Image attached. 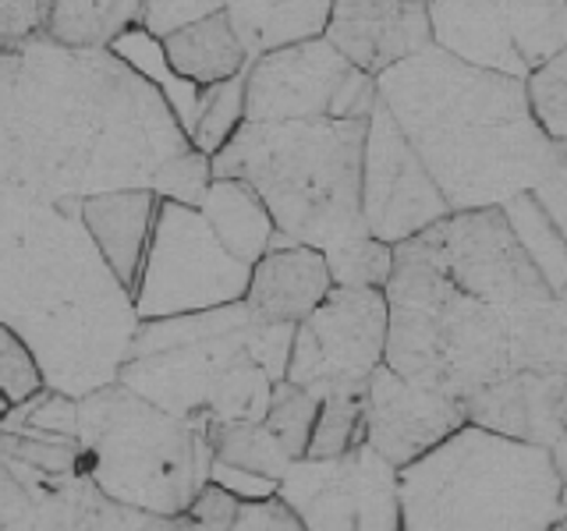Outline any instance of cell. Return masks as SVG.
<instances>
[{
  "label": "cell",
  "instance_id": "44dd1931",
  "mask_svg": "<svg viewBox=\"0 0 567 531\" xmlns=\"http://www.w3.org/2000/svg\"><path fill=\"white\" fill-rule=\"evenodd\" d=\"M220 11L252 61L259 53L323 35L330 0H224Z\"/></svg>",
  "mask_w": 567,
  "mask_h": 531
},
{
  "label": "cell",
  "instance_id": "ffe728a7",
  "mask_svg": "<svg viewBox=\"0 0 567 531\" xmlns=\"http://www.w3.org/2000/svg\"><path fill=\"white\" fill-rule=\"evenodd\" d=\"M156 202L159 199L150 188H124L79 199V220L85 235L93 238L100 259L111 266V273L124 283L128 294L135 288L142 252H146Z\"/></svg>",
  "mask_w": 567,
  "mask_h": 531
},
{
  "label": "cell",
  "instance_id": "9a60e30c",
  "mask_svg": "<svg viewBox=\"0 0 567 531\" xmlns=\"http://www.w3.org/2000/svg\"><path fill=\"white\" fill-rule=\"evenodd\" d=\"M150 521L85 475H47L0 454V531H146Z\"/></svg>",
  "mask_w": 567,
  "mask_h": 531
},
{
  "label": "cell",
  "instance_id": "4dcf8cb0",
  "mask_svg": "<svg viewBox=\"0 0 567 531\" xmlns=\"http://www.w3.org/2000/svg\"><path fill=\"white\" fill-rule=\"evenodd\" d=\"M522 85L532 121L539 124L549 142L567 146V50L528 71Z\"/></svg>",
  "mask_w": 567,
  "mask_h": 531
},
{
  "label": "cell",
  "instance_id": "484cf974",
  "mask_svg": "<svg viewBox=\"0 0 567 531\" xmlns=\"http://www.w3.org/2000/svg\"><path fill=\"white\" fill-rule=\"evenodd\" d=\"M213 468L245 471L262 482H280L291 468V457L262 421H206Z\"/></svg>",
  "mask_w": 567,
  "mask_h": 531
},
{
  "label": "cell",
  "instance_id": "7402d4cb",
  "mask_svg": "<svg viewBox=\"0 0 567 531\" xmlns=\"http://www.w3.org/2000/svg\"><path fill=\"white\" fill-rule=\"evenodd\" d=\"M159 50H164V58L177 79L199 88L235 79L248 67V53L238 43L224 11H213L185 29H174L171 35L159 40Z\"/></svg>",
  "mask_w": 567,
  "mask_h": 531
},
{
  "label": "cell",
  "instance_id": "4fadbf2b",
  "mask_svg": "<svg viewBox=\"0 0 567 531\" xmlns=\"http://www.w3.org/2000/svg\"><path fill=\"white\" fill-rule=\"evenodd\" d=\"M359 209L365 235L390 248L451 217L447 199L433 185V177L425 174L422 159L408 146V138L380 100L365 121Z\"/></svg>",
  "mask_w": 567,
  "mask_h": 531
},
{
  "label": "cell",
  "instance_id": "3957f363",
  "mask_svg": "<svg viewBox=\"0 0 567 531\" xmlns=\"http://www.w3.org/2000/svg\"><path fill=\"white\" fill-rule=\"evenodd\" d=\"M0 326L22 336L47 389L85 397L117 379L138 315L79 220V199H0Z\"/></svg>",
  "mask_w": 567,
  "mask_h": 531
},
{
  "label": "cell",
  "instance_id": "7c38bea8",
  "mask_svg": "<svg viewBox=\"0 0 567 531\" xmlns=\"http://www.w3.org/2000/svg\"><path fill=\"white\" fill-rule=\"evenodd\" d=\"M277 496L306 531H401L398 468L369 442L341 457L291 460Z\"/></svg>",
  "mask_w": 567,
  "mask_h": 531
},
{
  "label": "cell",
  "instance_id": "ab89813d",
  "mask_svg": "<svg viewBox=\"0 0 567 531\" xmlns=\"http://www.w3.org/2000/svg\"><path fill=\"white\" fill-rule=\"evenodd\" d=\"M209 482H217L230 496H238V500H262V496H274L277 492L274 482H262V478H252V475H245V471L213 468V465H209Z\"/></svg>",
  "mask_w": 567,
  "mask_h": 531
},
{
  "label": "cell",
  "instance_id": "74e56055",
  "mask_svg": "<svg viewBox=\"0 0 567 531\" xmlns=\"http://www.w3.org/2000/svg\"><path fill=\"white\" fill-rule=\"evenodd\" d=\"M230 531H306L301 521L288 510L280 496H262V500H241Z\"/></svg>",
  "mask_w": 567,
  "mask_h": 531
},
{
  "label": "cell",
  "instance_id": "277c9868",
  "mask_svg": "<svg viewBox=\"0 0 567 531\" xmlns=\"http://www.w3.org/2000/svg\"><path fill=\"white\" fill-rule=\"evenodd\" d=\"M383 365L401 379L465 397L514 372H567V298L511 305L447 280L408 238L390 252Z\"/></svg>",
  "mask_w": 567,
  "mask_h": 531
},
{
  "label": "cell",
  "instance_id": "ee69618b",
  "mask_svg": "<svg viewBox=\"0 0 567 531\" xmlns=\"http://www.w3.org/2000/svg\"><path fill=\"white\" fill-rule=\"evenodd\" d=\"M4 412H8V404H4V400H0V415H4Z\"/></svg>",
  "mask_w": 567,
  "mask_h": 531
},
{
  "label": "cell",
  "instance_id": "9c48e42d",
  "mask_svg": "<svg viewBox=\"0 0 567 531\" xmlns=\"http://www.w3.org/2000/svg\"><path fill=\"white\" fill-rule=\"evenodd\" d=\"M248 270L213 238L203 212L177 202H156L153 230L132 288L138 323L192 315L241 301Z\"/></svg>",
  "mask_w": 567,
  "mask_h": 531
},
{
  "label": "cell",
  "instance_id": "cb8c5ba5",
  "mask_svg": "<svg viewBox=\"0 0 567 531\" xmlns=\"http://www.w3.org/2000/svg\"><path fill=\"white\" fill-rule=\"evenodd\" d=\"M142 0H35L40 35L58 46L103 50L114 35L138 25Z\"/></svg>",
  "mask_w": 567,
  "mask_h": 531
},
{
  "label": "cell",
  "instance_id": "d4e9b609",
  "mask_svg": "<svg viewBox=\"0 0 567 531\" xmlns=\"http://www.w3.org/2000/svg\"><path fill=\"white\" fill-rule=\"evenodd\" d=\"M365 383L369 379H333L309 386L316 394V421L306 457L323 460L359 447L365 421Z\"/></svg>",
  "mask_w": 567,
  "mask_h": 531
},
{
  "label": "cell",
  "instance_id": "52a82bcc",
  "mask_svg": "<svg viewBox=\"0 0 567 531\" xmlns=\"http://www.w3.org/2000/svg\"><path fill=\"white\" fill-rule=\"evenodd\" d=\"M401 531H546L564 521L554 454L461 425L398 471Z\"/></svg>",
  "mask_w": 567,
  "mask_h": 531
},
{
  "label": "cell",
  "instance_id": "5bb4252c",
  "mask_svg": "<svg viewBox=\"0 0 567 531\" xmlns=\"http://www.w3.org/2000/svg\"><path fill=\"white\" fill-rule=\"evenodd\" d=\"M386 298L380 288H330L291 333L284 379L298 386L369 379L383 365Z\"/></svg>",
  "mask_w": 567,
  "mask_h": 531
},
{
  "label": "cell",
  "instance_id": "83f0119b",
  "mask_svg": "<svg viewBox=\"0 0 567 531\" xmlns=\"http://www.w3.org/2000/svg\"><path fill=\"white\" fill-rule=\"evenodd\" d=\"M507 217L514 238L522 241L528 259L557 294H567V252H564V223L549 217V209L536 195H514L511 202L501 206Z\"/></svg>",
  "mask_w": 567,
  "mask_h": 531
},
{
  "label": "cell",
  "instance_id": "8fae6325",
  "mask_svg": "<svg viewBox=\"0 0 567 531\" xmlns=\"http://www.w3.org/2000/svg\"><path fill=\"white\" fill-rule=\"evenodd\" d=\"M377 79L354 71L323 35L280 46L245 67V121H365L377 106Z\"/></svg>",
  "mask_w": 567,
  "mask_h": 531
},
{
  "label": "cell",
  "instance_id": "7a4b0ae2",
  "mask_svg": "<svg viewBox=\"0 0 567 531\" xmlns=\"http://www.w3.org/2000/svg\"><path fill=\"white\" fill-rule=\"evenodd\" d=\"M377 96L451 212L504 206L528 191L564 223L567 146L532 121L522 79L425 46L383 71Z\"/></svg>",
  "mask_w": 567,
  "mask_h": 531
},
{
  "label": "cell",
  "instance_id": "d590c367",
  "mask_svg": "<svg viewBox=\"0 0 567 531\" xmlns=\"http://www.w3.org/2000/svg\"><path fill=\"white\" fill-rule=\"evenodd\" d=\"M43 389L40 365L22 344V336L11 333L8 326H0V400L8 407L29 400L32 394Z\"/></svg>",
  "mask_w": 567,
  "mask_h": 531
},
{
  "label": "cell",
  "instance_id": "b9f144b4",
  "mask_svg": "<svg viewBox=\"0 0 567 531\" xmlns=\"http://www.w3.org/2000/svg\"><path fill=\"white\" fill-rule=\"evenodd\" d=\"M146 531H159V518H153V521H150V528H146Z\"/></svg>",
  "mask_w": 567,
  "mask_h": 531
},
{
  "label": "cell",
  "instance_id": "60d3db41",
  "mask_svg": "<svg viewBox=\"0 0 567 531\" xmlns=\"http://www.w3.org/2000/svg\"><path fill=\"white\" fill-rule=\"evenodd\" d=\"M14 67H18V43L0 40V100L8 96V88L14 82Z\"/></svg>",
  "mask_w": 567,
  "mask_h": 531
},
{
  "label": "cell",
  "instance_id": "4316f807",
  "mask_svg": "<svg viewBox=\"0 0 567 531\" xmlns=\"http://www.w3.org/2000/svg\"><path fill=\"white\" fill-rule=\"evenodd\" d=\"M106 50H111L114 58H121L124 64L135 71V75H142L159 96H164V103L171 106L174 121L182 124V132L188 135L192 124H195V114H199L203 88L174 75L167 58H164V50H159L156 35H150L146 29H138V25H132V29H124L121 35H114Z\"/></svg>",
  "mask_w": 567,
  "mask_h": 531
},
{
  "label": "cell",
  "instance_id": "6da1fadb",
  "mask_svg": "<svg viewBox=\"0 0 567 531\" xmlns=\"http://www.w3.org/2000/svg\"><path fill=\"white\" fill-rule=\"evenodd\" d=\"M192 142L156 88L111 50L18 43L0 100V199L64 202L150 188Z\"/></svg>",
  "mask_w": 567,
  "mask_h": 531
},
{
  "label": "cell",
  "instance_id": "8d00e7d4",
  "mask_svg": "<svg viewBox=\"0 0 567 531\" xmlns=\"http://www.w3.org/2000/svg\"><path fill=\"white\" fill-rule=\"evenodd\" d=\"M220 8H224V0H142L138 29H146L156 40H164L174 29H185Z\"/></svg>",
  "mask_w": 567,
  "mask_h": 531
},
{
  "label": "cell",
  "instance_id": "ac0fdd59",
  "mask_svg": "<svg viewBox=\"0 0 567 531\" xmlns=\"http://www.w3.org/2000/svg\"><path fill=\"white\" fill-rule=\"evenodd\" d=\"M564 397L567 372H514L461 397L465 425L504 436L528 447L554 454L557 465L567 468L564 457Z\"/></svg>",
  "mask_w": 567,
  "mask_h": 531
},
{
  "label": "cell",
  "instance_id": "603a6c76",
  "mask_svg": "<svg viewBox=\"0 0 567 531\" xmlns=\"http://www.w3.org/2000/svg\"><path fill=\"white\" fill-rule=\"evenodd\" d=\"M199 212L213 230V238L245 266H252L277 238L274 220L259 202V195L245 181H235V177H213L199 202Z\"/></svg>",
  "mask_w": 567,
  "mask_h": 531
},
{
  "label": "cell",
  "instance_id": "30bf717a",
  "mask_svg": "<svg viewBox=\"0 0 567 531\" xmlns=\"http://www.w3.org/2000/svg\"><path fill=\"white\" fill-rule=\"evenodd\" d=\"M425 14L433 46L507 79L567 50V0H425Z\"/></svg>",
  "mask_w": 567,
  "mask_h": 531
},
{
  "label": "cell",
  "instance_id": "d6a6232c",
  "mask_svg": "<svg viewBox=\"0 0 567 531\" xmlns=\"http://www.w3.org/2000/svg\"><path fill=\"white\" fill-rule=\"evenodd\" d=\"M209 181H213L209 156H203L199 149L188 146V149L174 153L171 159L159 164V170L153 174V181H150V191L156 195V199H164V202L199 209Z\"/></svg>",
  "mask_w": 567,
  "mask_h": 531
},
{
  "label": "cell",
  "instance_id": "e575fe53",
  "mask_svg": "<svg viewBox=\"0 0 567 531\" xmlns=\"http://www.w3.org/2000/svg\"><path fill=\"white\" fill-rule=\"evenodd\" d=\"M238 503H241L238 496H230L217 482H206L192 496V503L182 513L159 518V531H230Z\"/></svg>",
  "mask_w": 567,
  "mask_h": 531
},
{
  "label": "cell",
  "instance_id": "836d02e7",
  "mask_svg": "<svg viewBox=\"0 0 567 531\" xmlns=\"http://www.w3.org/2000/svg\"><path fill=\"white\" fill-rule=\"evenodd\" d=\"M390 252H394L390 244L365 238L354 248L330 256L327 270H330L333 288H380L383 291V283L390 277Z\"/></svg>",
  "mask_w": 567,
  "mask_h": 531
},
{
  "label": "cell",
  "instance_id": "ba28073f",
  "mask_svg": "<svg viewBox=\"0 0 567 531\" xmlns=\"http://www.w3.org/2000/svg\"><path fill=\"white\" fill-rule=\"evenodd\" d=\"M79 475L114 503L150 518H174L209 482L203 418H177L124 383L75 397Z\"/></svg>",
  "mask_w": 567,
  "mask_h": 531
},
{
  "label": "cell",
  "instance_id": "8992f818",
  "mask_svg": "<svg viewBox=\"0 0 567 531\" xmlns=\"http://www.w3.org/2000/svg\"><path fill=\"white\" fill-rule=\"evenodd\" d=\"M365 121H241L209 167L259 195L277 238L330 259L369 238L359 209Z\"/></svg>",
  "mask_w": 567,
  "mask_h": 531
},
{
  "label": "cell",
  "instance_id": "e0dca14e",
  "mask_svg": "<svg viewBox=\"0 0 567 531\" xmlns=\"http://www.w3.org/2000/svg\"><path fill=\"white\" fill-rule=\"evenodd\" d=\"M323 40L369 79L433 46L425 0H330Z\"/></svg>",
  "mask_w": 567,
  "mask_h": 531
},
{
  "label": "cell",
  "instance_id": "2e32d148",
  "mask_svg": "<svg viewBox=\"0 0 567 531\" xmlns=\"http://www.w3.org/2000/svg\"><path fill=\"white\" fill-rule=\"evenodd\" d=\"M461 425H465V407L457 397L408 383L386 365L369 372L362 442H369L398 471L440 447Z\"/></svg>",
  "mask_w": 567,
  "mask_h": 531
},
{
  "label": "cell",
  "instance_id": "f1b7e54d",
  "mask_svg": "<svg viewBox=\"0 0 567 531\" xmlns=\"http://www.w3.org/2000/svg\"><path fill=\"white\" fill-rule=\"evenodd\" d=\"M245 121V71L227 82L206 85L199 96V114L188 132L192 149H199L203 156H213L224 142L238 132V124Z\"/></svg>",
  "mask_w": 567,
  "mask_h": 531
},
{
  "label": "cell",
  "instance_id": "5b68a950",
  "mask_svg": "<svg viewBox=\"0 0 567 531\" xmlns=\"http://www.w3.org/2000/svg\"><path fill=\"white\" fill-rule=\"evenodd\" d=\"M291 333L295 326L256 323L241 301L146 319L117 383L177 418L262 421L270 389L288 368Z\"/></svg>",
  "mask_w": 567,
  "mask_h": 531
},
{
  "label": "cell",
  "instance_id": "f35d334b",
  "mask_svg": "<svg viewBox=\"0 0 567 531\" xmlns=\"http://www.w3.org/2000/svg\"><path fill=\"white\" fill-rule=\"evenodd\" d=\"M32 35H40L35 0H0V40L25 43Z\"/></svg>",
  "mask_w": 567,
  "mask_h": 531
},
{
  "label": "cell",
  "instance_id": "7bdbcfd3",
  "mask_svg": "<svg viewBox=\"0 0 567 531\" xmlns=\"http://www.w3.org/2000/svg\"><path fill=\"white\" fill-rule=\"evenodd\" d=\"M546 531H564V521H557V524H549Z\"/></svg>",
  "mask_w": 567,
  "mask_h": 531
},
{
  "label": "cell",
  "instance_id": "f546056e",
  "mask_svg": "<svg viewBox=\"0 0 567 531\" xmlns=\"http://www.w3.org/2000/svg\"><path fill=\"white\" fill-rule=\"evenodd\" d=\"M316 421V394L309 386H298L288 379H277L270 389V404L262 412V425L274 433V439L284 447L291 460L306 457L309 436Z\"/></svg>",
  "mask_w": 567,
  "mask_h": 531
},
{
  "label": "cell",
  "instance_id": "d6986e66",
  "mask_svg": "<svg viewBox=\"0 0 567 531\" xmlns=\"http://www.w3.org/2000/svg\"><path fill=\"white\" fill-rule=\"evenodd\" d=\"M333 288L323 252L274 238V244L252 262L241 305L256 323L298 326Z\"/></svg>",
  "mask_w": 567,
  "mask_h": 531
},
{
  "label": "cell",
  "instance_id": "1f68e13d",
  "mask_svg": "<svg viewBox=\"0 0 567 531\" xmlns=\"http://www.w3.org/2000/svg\"><path fill=\"white\" fill-rule=\"evenodd\" d=\"M0 454L47 475H79V439L50 433H0Z\"/></svg>",
  "mask_w": 567,
  "mask_h": 531
}]
</instances>
